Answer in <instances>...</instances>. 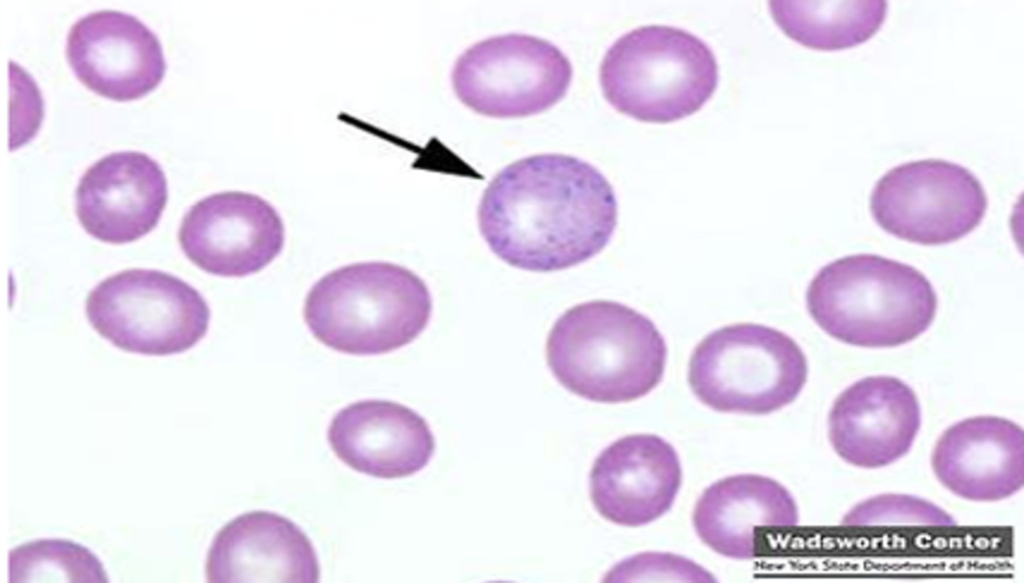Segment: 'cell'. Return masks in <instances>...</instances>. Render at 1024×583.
Instances as JSON below:
<instances>
[{
	"instance_id": "obj_22",
	"label": "cell",
	"mask_w": 1024,
	"mask_h": 583,
	"mask_svg": "<svg viewBox=\"0 0 1024 583\" xmlns=\"http://www.w3.org/2000/svg\"><path fill=\"white\" fill-rule=\"evenodd\" d=\"M609 582H716L706 569L671 553L646 552L618 563L605 577Z\"/></svg>"
},
{
	"instance_id": "obj_15",
	"label": "cell",
	"mask_w": 1024,
	"mask_h": 583,
	"mask_svg": "<svg viewBox=\"0 0 1024 583\" xmlns=\"http://www.w3.org/2000/svg\"><path fill=\"white\" fill-rule=\"evenodd\" d=\"M938 481L970 501L1008 498L1024 483V434L1016 423L977 416L947 428L931 455Z\"/></svg>"
},
{
	"instance_id": "obj_13",
	"label": "cell",
	"mask_w": 1024,
	"mask_h": 583,
	"mask_svg": "<svg viewBox=\"0 0 1024 583\" xmlns=\"http://www.w3.org/2000/svg\"><path fill=\"white\" fill-rule=\"evenodd\" d=\"M168 198L161 166L142 152L108 154L80 178L75 210L84 230L97 240L124 244L158 224Z\"/></svg>"
},
{
	"instance_id": "obj_9",
	"label": "cell",
	"mask_w": 1024,
	"mask_h": 583,
	"mask_svg": "<svg viewBox=\"0 0 1024 583\" xmlns=\"http://www.w3.org/2000/svg\"><path fill=\"white\" fill-rule=\"evenodd\" d=\"M987 197L967 168L920 160L892 168L874 186L870 211L889 234L921 245L957 241L982 221Z\"/></svg>"
},
{
	"instance_id": "obj_6",
	"label": "cell",
	"mask_w": 1024,
	"mask_h": 583,
	"mask_svg": "<svg viewBox=\"0 0 1024 583\" xmlns=\"http://www.w3.org/2000/svg\"><path fill=\"white\" fill-rule=\"evenodd\" d=\"M808 375L801 347L775 328L737 323L705 336L694 348L688 383L713 410L764 415L792 403Z\"/></svg>"
},
{
	"instance_id": "obj_12",
	"label": "cell",
	"mask_w": 1024,
	"mask_h": 583,
	"mask_svg": "<svg viewBox=\"0 0 1024 583\" xmlns=\"http://www.w3.org/2000/svg\"><path fill=\"white\" fill-rule=\"evenodd\" d=\"M921 425L915 392L899 378L870 376L847 387L828 415L836 454L860 468L894 463L911 449Z\"/></svg>"
},
{
	"instance_id": "obj_2",
	"label": "cell",
	"mask_w": 1024,
	"mask_h": 583,
	"mask_svg": "<svg viewBox=\"0 0 1024 583\" xmlns=\"http://www.w3.org/2000/svg\"><path fill=\"white\" fill-rule=\"evenodd\" d=\"M558 382L590 401L622 403L650 393L662 380L667 345L654 322L615 301L596 300L567 310L546 344Z\"/></svg>"
},
{
	"instance_id": "obj_7",
	"label": "cell",
	"mask_w": 1024,
	"mask_h": 583,
	"mask_svg": "<svg viewBox=\"0 0 1024 583\" xmlns=\"http://www.w3.org/2000/svg\"><path fill=\"white\" fill-rule=\"evenodd\" d=\"M85 312L92 327L124 351L166 356L195 346L207 333L210 309L182 279L159 270L130 269L98 283Z\"/></svg>"
},
{
	"instance_id": "obj_14",
	"label": "cell",
	"mask_w": 1024,
	"mask_h": 583,
	"mask_svg": "<svg viewBox=\"0 0 1024 583\" xmlns=\"http://www.w3.org/2000/svg\"><path fill=\"white\" fill-rule=\"evenodd\" d=\"M682 482L673 446L657 435L620 438L595 459L589 477L594 507L621 526L649 524L667 513Z\"/></svg>"
},
{
	"instance_id": "obj_8",
	"label": "cell",
	"mask_w": 1024,
	"mask_h": 583,
	"mask_svg": "<svg viewBox=\"0 0 1024 583\" xmlns=\"http://www.w3.org/2000/svg\"><path fill=\"white\" fill-rule=\"evenodd\" d=\"M572 65L554 44L526 34L493 36L456 60L451 81L459 100L494 118L539 114L558 103L572 80Z\"/></svg>"
},
{
	"instance_id": "obj_16",
	"label": "cell",
	"mask_w": 1024,
	"mask_h": 583,
	"mask_svg": "<svg viewBox=\"0 0 1024 583\" xmlns=\"http://www.w3.org/2000/svg\"><path fill=\"white\" fill-rule=\"evenodd\" d=\"M205 571L211 583H314L320 578L317 555L305 533L267 511L228 522L212 541Z\"/></svg>"
},
{
	"instance_id": "obj_5",
	"label": "cell",
	"mask_w": 1024,
	"mask_h": 583,
	"mask_svg": "<svg viewBox=\"0 0 1024 583\" xmlns=\"http://www.w3.org/2000/svg\"><path fill=\"white\" fill-rule=\"evenodd\" d=\"M599 79L617 111L643 122L668 123L692 115L709 100L718 66L700 38L653 25L618 38L603 57Z\"/></svg>"
},
{
	"instance_id": "obj_17",
	"label": "cell",
	"mask_w": 1024,
	"mask_h": 583,
	"mask_svg": "<svg viewBox=\"0 0 1024 583\" xmlns=\"http://www.w3.org/2000/svg\"><path fill=\"white\" fill-rule=\"evenodd\" d=\"M327 437L333 452L350 468L384 479L419 472L435 450L424 418L386 400H363L341 409L331 420Z\"/></svg>"
},
{
	"instance_id": "obj_11",
	"label": "cell",
	"mask_w": 1024,
	"mask_h": 583,
	"mask_svg": "<svg viewBox=\"0 0 1024 583\" xmlns=\"http://www.w3.org/2000/svg\"><path fill=\"white\" fill-rule=\"evenodd\" d=\"M66 55L86 87L116 101L145 96L166 71L156 34L138 18L119 11H97L78 19L68 32Z\"/></svg>"
},
{
	"instance_id": "obj_10",
	"label": "cell",
	"mask_w": 1024,
	"mask_h": 583,
	"mask_svg": "<svg viewBox=\"0 0 1024 583\" xmlns=\"http://www.w3.org/2000/svg\"><path fill=\"white\" fill-rule=\"evenodd\" d=\"M186 257L203 271L243 277L271 263L282 251L285 229L278 211L258 195L227 191L189 208L178 233Z\"/></svg>"
},
{
	"instance_id": "obj_4",
	"label": "cell",
	"mask_w": 1024,
	"mask_h": 583,
	"mask_svg": "<svg viewBox=\"0 0 1024 583\" xmlns=\"http://www.w3.org/2000/svg\"><path fill=\"white\" fill-rule=\"evenodd\" d=\"M432 299L425 282L389 262H360L318 280L307 294L304 319L327 347L352 355L399 349L426 328Z\"/></svg>"
},
{
	"instance_id": "obj_18",
	"label": "cell",
	"mask_w": 1024,
	"mask_h": 583,
	"mask_svg": "<svg viewBox=\"0 0 1024 583\" xmlns=\"http://www.w3.org/2000/svg\"><path fill=\"white\" fill-rule=\"evenodd\" d=\"M692 520L697 536L714 552L747 560L756 556L758 528L795 526L799 514L794 498L779 482L741 474L706 488L695 504Z\"/></svg>"
},
{
	"instance_id": "obj_19",
	"label": "cell",
	"mask_w": 1024,
	"mask_h": 583,
	"mask_svg": "<svg viewBox=\"0 0 1024 583\" xmlns=\"http://www.w3.org/2000/svg\"><path fill=\"white\" fill-rule=\"evenodd\" d=\"M771 14L791 39L823 51L851 48L869 40L882 26L887 2L771 1Z\"/></svg>"
},
{
	"instance_id": "obj_20",
	"label": "cell",
	"mask_w": 1024,
	"mask_h": 583,
	"mask_svg": "<svg viewBox=\"0 0 1024 583\" xmlns=\"http://www.w3.org/2000/svg\"><path fill=\"white\" fill-rule=\"evenodd\" d=\"M8 572L10 583L109 581L93 552L64 539H39L11 549Z\"/></svg>"
},
{
	"instance_id": "obj_21",
	"label": "cell",
	"mask_w": 1024,
	"mask_h": 583,
	"mask_svg": "<svg viewBox=\"0 0 1024 583\" xmlns=\"http://www.w3.org/2000/svg\"><path fill=\"white\" fill-rule=\"evenodd\" d=\"M848 526L914 525L950 527L955 520L939 506L919 497L882 494L852 507L841 520Z\"/></svg>"
},
{
	"instance_id": "obj_3",
	"label": "cell",
	"mask_w": 1024,
	"mask_h": 583,
	"mask_svg": "<svg viewBox=\"0 0 1024 583\" xmlns=\"http://www.w3.org/2000/svg\"><path fill=\"white\" fill-rule=\"evenodd\" d=\"M807 310L843 343L885 348L906 344L932 324L937 296L914 267L874 254H856L823 266L806 292Z\"/></svg>"
},
{
	"instance_id": "obj_1",
	"label": "cell",
	"mask_w": 1024,
	"mask_h": 583,
	"mask_svg": "<svg viewBox=\"0 0 1024 583\" xmlns=\"http://www.w3.org/2000/svg\"><path fill=\"white\" fill-rule=\"evenodd\" d=\"M489 248L507 264L551 272L581 264L609 243L617 225L614 190L588 162L539 154L503 168L478 207Z\"/></svg>"
}]
</instances>
